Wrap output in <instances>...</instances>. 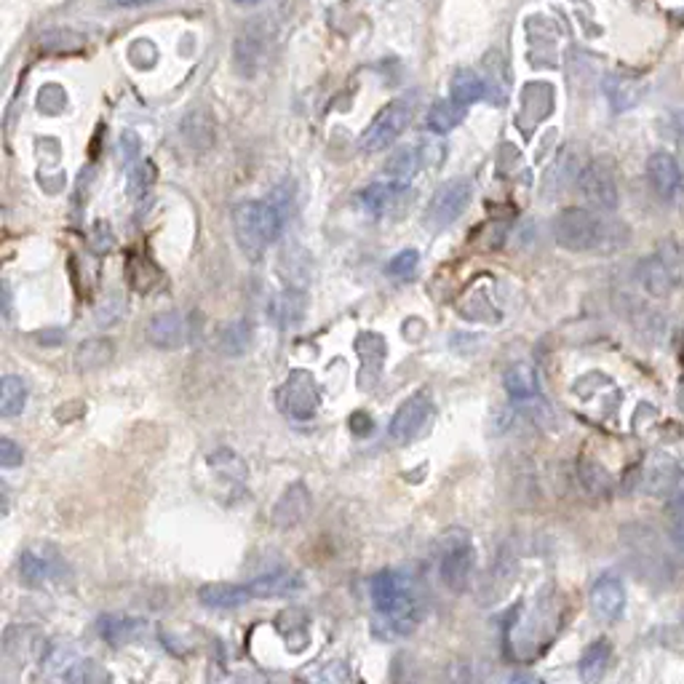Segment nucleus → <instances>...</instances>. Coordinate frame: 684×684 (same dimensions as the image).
Listing matches in <instances>:
<instances>
[{
  "mask_svg": "<svg viewBox=\"0 0 684 684\" xmlns=\"http://www.w3.org/2000/svg\"><path fill=\"white\" fill-rule=\"evenodd\" d=\"M275 628L281 631V636H283L286 647H289L292 652H300L308 647L310 631H308V615H305V613L294 610V620H292V623H289V615H286V613H281V615L275 617Z\"/></svg>",
  "mask_w": 684,
  "mask_h": 684,
  "instance_id": "cd10ccee",
  "label": "nucleus"
},
{
  "mask_svg": "<svg viewBox=\"0 0 684 684\" xmlns=\"http://www.w3.org/2000/svg\"><path fill=\"white\" fill-rule=\"evenodd\" d=\"M660 260L666 262L668 273L677 286H684V246L677 240H666L660 249Z\"/></svg>",
  "mask_w": 684,
  "mask_h": 684,
  "instance_id": "e433bc0d",
  "label": "nucleus"
},
{
  "mask_svg": "<svg viewBox=\"0 0 684 684\" xmlns=\"http://www.w3.org/2000/svg\"><path fill=\"white\" fill-rule=\"evenodd\" d=\"M666 506L677 518H684V471H679L677 481L671 484V489L666 495Z\"/></svg>",
  "mask_w": 684,
  "mask_h": 684,
  "instance_id": "79ce46f5",
  "label": "nucleus"
},
{
  "mask_svg": "<svg viewBox=\"0 0 684 684\" xmlns=\"http://www.w3.org/2000/svg\"><path fill=\"white\" fill-rule=\"evenodd\" d=\"M62 575V556L57 548L33 546L19 556V581L27 588H43L48 581Z\"/></svg>",
  "mask_w": 684,
  "mask_h": 684,
  "instance_id": "9d476101",
  "label": "nucleus"
},
{
  "mask_svg": "<svg viewBox=\"0 0 684 684\" xmlns=\"http://www.w3.org/2000/svg\"><path fill=\"white\" fill-rule=\"evenodd\" d=\"M283 225V208L273 201H246L233 214V228L240 251L249 260H260L278 239Z\"/></svg>",
  "mask_w": 684,
  "mask_h": 684,
  "instance_id": "f03ea898",
  "label": "nucleus"
},
{
  "mask_svg": "<svg viewBox=\"0 0 684 684\" xmlns=\"http://www.w3.org/2000/svg\"><path fill=\"white\" fill-rule=\"evenodd\" d=\"M476 567V550L471 543V535L460 527H452L444 532V550H442V581L449 591H465Z\"/></svg>",
  "mask_w": 684,
  "mask_h": 684,
  "instance_id": "20e7f679",
  "label": "nucleus"
},
{
  "mask_svg": "<svg viewBox=\"0 0 684 684\" xmlns=\"http://www.w3.org/2000/svg\"><path fill=\"white\" fill-rule=\"evenodd\" d=\"M350 428H353V433H356V436H369V433L375 431V422H372V417H369V414L356 411V414L350 417Z\"/></svg>",
  "mask_w": 684,
  "mask_h": 684,
  "instance_id": "37998d69",
  "label": "nucleus"
},
{
  "mask_svg": "<svg viewBox=\"0 0 684 684\" xmlns=\"http://www.w3.org/2000/svg\"><path fill=\"white\" fill-rule=\"evenodd\" d=\"M217 347H219V353L228 356V358H239V356H243V353L251 347V326H249L246 321H230V324L219 332Z\"/></svg>",
  "mask_w": 684,
  "mask_h": 684,
  "instance_id": "c85d7f7f",
  "label": "nucleus"
},
{
  "mask_svg": "<svg viewBox=\"0 0 684 684\" xmlns=\"http://www.w3.org/2000/svg\"><path fill=\"white\" fill-rule=\"evenodd\" d=\"M265 43H268V37L262 33V27L257 25V19L239 35V40H236V62H239V68H251L257 69L260 68V62H262V54H265Z\"/></svg>",
  "mask_w": 684,
  "mask_h": 684,
  "instance_id": "393cba45",
  "label": "nucleus"
},
{
  "mask_svg": "<svg viewBox=\"0 0 684 684\" xmlns=\"http://www.w3.org/2000/svg\"><path fill=\"white\" fill-rule=\"evenodd\" d=\"M294 684H310V682H294Z\"/></svg>",
  "mask_w": 684,
  "mask_h": 684,
  "instance_id": "09e8293b",
  "label": "nucleus"
},
{
  "mask_svg": "<svg viewBox=\"0 0 684 684\" xmlns=\"http://www.w3.org/2000/svg\"><path fill=\"white\" fill-rule=\"evenodd\" d=\"M401 193H404L401 185H393V182H375V185H369V187H364V190L358 193V204L364 206L367 211H372V214H382V211L393 204Z\"/></svg>",
  "mask_w": 684,
  "mask_h": 684,
  "instance_id": "2f4dec72",
  "label": "nucleus"
},
{
  "mask_svg": "<svg viewBox=\"0 0 684 684\" xmlns=\"http://www.w3.org/2000/svg\"><path fill=\"white\" fill-rule=\"evenodd\" d=\"M465 110H468V107H460V104L452 102V100L436 102L431 107L428 118H425V129H431V132H436V134H446V132H452L454 126L463 123Z\"/></svg>",
  "mask_w": 684,
  "mask_h": 684,
  "instance_id": "7c9ffc66",
  "label": "nucleus"
},
{
  "mask_svg": "<svg viewBox=\"0 0 684 684\" xmlns=\"http://www.w3.org/2000/svg\"><path fill=\"white\" fill-rule=\"evenodd\" d=\"M613 660V647L607 639H596L593 645H588L581 657V677L585 684H596L604 679L607 668Z\"/></svg>",
  "mask_w": 684,
  "mask_h": 684,
  "instance_id": "a878e982",
  "label": "nucleus"
},
{
  "mask_svg": "<svg viewBox=\"0 0 684 684\" xmlns=\"http://www.w3.org/2000/svg\"><path fill=\"white\" fill-rule=\"evenodd\" d=\"M369 591L375 610L379 617H385L382 623L388 625V634L407 636L414 631V625L420 623V604L401 575H396L393 570H382L372 578Z\"/></svg>",
  "mask_w": 684,
  "mask_h": 684,
  "instance_id": "f257e3e1",
  "label": "nucleus"
},
{
  "mask_svg": "<svg viewBox=\"0 0 684 684\" xmlns=\"http://www.w3.org/2000/svg\"><path fill=\"white\" fill-rule=\"evenodd\" d=\"M153 179H155V166H153L150 161H144V164H139V166H134V169L129 171L126 187H129V193H132L134 198H142V196L150 190Z\"/></svg>",
  "mask_w": 684,
  "mask_h": 684,
  "instance_id": "58836bf2",
  "label": "nucleus"
},
{
  "mask_svg": "<svg viewBox=\"0 0 684 684\" xmlns=\"http://www.w3.org/2000/svg\"><path fill=\"white\" fill-rule=\"evenodd\" d=\"M27 404V382L16 375H5L0 379V414L16 417Z\"/></svg>",
  "mask_w": 684,
  "mask_h": 684,
  "instance_id": "c756f323",
  "label": "nucleus"
},
{
  "mask_svg": "<svg viewBox=\"0 0 684 684\" xmlns=\"http://www.w3.org/2000/svg\"><path fill=\"white\" fill-rule=\"evenodd\" d=\"M310 489L305 481H294L283 489V495L275 500L273 511H271V521L278 529H292L297 524L305 521V516L310 513Z\"/></svg>",
  "mask_w": 684,
  "mask_h": 684,
  "instance_id": "f8f14e48",
  "label": "nucleus"
},
{
  "mask_svg": "<svg viewBox=\"0 0 684 684\" xmlns=\"http://www.w3.org/2000/svg\"><path fill=\"white\" fill-rule=\"evenodd\" d=\"M356 350L364 361L361 367V375H358V382L361 388H372L379 377V369H382V361L388 356V345H385V337H379L377 332H364L358 335L356 340Z\"/></svg>",
  "mask_w": 684,
  "mask_h": 684,
  "instance_id": "dca6fc26",
  "label": "nucleus"
},
{
  "mask_svg": "<svg viewBox=\"0 0 684 684\" xmlns=\"http://www.w3.org/2000/svg\"><path fill=\"white\" fill-rule=\"evenodd\" d=\"M110 674L104 671L97 660H78L72 668H68L65 684H107Z\"/></svg>",
  "mask_w": 684,
  "mask_h": 684,
  "instance_id": "f704fd0d",
  "label": "nucleus"
},
{
  "mask_svg": "<svg viewBox=\"0 0 684 684\" xmlns=\"http://www.w3.org/2000/svg\"><path fill=\"white\" fill-rule=\"evenodd\" d=\"M310 684H350V668L342 660H329L315 668H310Z\"/></svg>",
  "mask_w": 684,
  "mask_h": 684,
  "instance_id": "c9c22d12",
  "label": "nucleus"
},
{
  "mask_svg": "<svg viewBox=\"0 0 684 684\" xmlns=\"http://www.w3.org/2000/svg\"><path fill=\"white\" fill-rule=\"evenodd\" d=\"M254 599L249 585L239 582H206L198 588V602L208 610H236Z\"/></svg>",
  "mask_w": 684,
  "mask_h": 684,
  "instance_id": "4468645a",
  "label": "nucleus"
},
{
  "mask_svg": "<svg viewBox=\"0 0 684 684\" xmlns=\"http://www.w3.org/2000/svg\"><path fill=\"white\" fill-rule=\"evenodd\" d=\"M115 5L121 8H137V5H147V3H155V0H112Z\"/></svg>",
  "mask_w": 684,
  "mask_h": 684,
  "instance_id": "49530a36",
  "label": "nucleus"
},
{
  "mask_svg": "<svg viewBox=\"0 0 684 684\" xmlns=\"http://www.w3.org/2000/svg\"><path fill=\"white\" fill-rule=\"evenodd\" d=\"M503 385L508 390V396L516 401H527L540 396V377L532 364H513L503 375Z\"/></svg>",
  "mask_w": 684,
  "mask_h": 684,
  "instance_id": "5701e85b",
  "label": "nucleus"
},
{
  "mask_svg": "<svg viewBox=\"0 0 684 684\" xmlns=\"http://www.w3.org/2000/svg\"><path fill=\"white\" fill-rule=\"evenodd\" d=\"M682 623H684V615H682Z\"/></svg>",
  "mask_w": 684,
  "mask_h": 684,
  "instance_id": "8fccbe9b",
  "label": "nucleus"
},
{
  "mask_svg": "<svg viewBox=\"0 0 684 684\" xmlns=\"http://www.w3.org/2000/svg\"><path fill=\"white\" fill-rule=\"evenodd\" d=\"M110 358H112V345H110V340H86L75 350V364L80 369L104 367Z\"/></svg>",
  "mask_w": 684,
  "mask_h": 684,
  "instance_id": "72a5a7b5",
  "label": "nucleus"
},
{
  "mask_svg": "<svg viewBox=\"0 0 684 684\" xmlns=\"http://www.w3.org/2000/svg\"><path fill=\"white\" fill-rule=\"evenodd\" d=\"M100 636L104 642H110L112 647L118 645H126V642H134L142 636L144 631V623L139 617H129V615H102L100 617Z\"/></svg>",
  "mask_w": 684,
  "mask_h": 684,
  "instance_id": "b1692460",
  "label": "nucleus"
},
{
  "mask_svg": "<svg viewBox=\"0 0 684 684\" xmlns=\"http://www.w3.org/2000/svg\"><path fill=\"white\" fill-rule=\"evenodd\" d=\"M321 388L315 382V377L305 372V369H294L289 372L286 382L278 388L275 393V404L292 420H310L318 407H321Z\"/></svg>",
  "mask_w": 684,
  "mask_h": 684,
  "instance_id": "39448f33",
  "label": "nucleus"
},
{
  "mask_svg": "<svg viewBox=\"0 0 684 684\" xmlns=\"http://www.w3.org/2000/svg\"><path fill=\"white\" fill-rule=\"evenodd\" d=\"M147 340L153 342L155 347H161V350H171V347L185 345V340H187L185 315L176 313V310H166V313L153 315V321L147 326Z\"/></svg>",
  "mask_w": 684,
  "mask_h": 684,
  "instance_id": "2eb2a0df",
  "label": "nucleus"
},
{
  "mask_svg": "<svg viewBox=\"0 0 684 684\" xmlns=\"http://www.w3.org/2000/svg\"><path fill=\"white\" fill-rule=\"evenodd\" d=\"M385 171H388V182L407 187L410 179L414 176V171H417V153H414L411 147H404V150L393 153V155L388 158Z\"/></svg>",
  "mask_w": 684,
  "mask_h": 684,
  "instance_id": "473e14b6",
  "label": "nucleus"
},
{
  "mask_svg": "<svg viewBox=\"0 0 684 684\" xmlns=\"http://www.w3.org/2000/svg\"><path fill=\"white\" fill-rule=\"evenodd\" d=\"M481 100H492L489 83L474 69H457L452 78V102L460 107H471Z\"/></svg>",
  "mask_w": 684,
  "mask_h": 684,
  "instance_id": "412c9836",
  "label": "nucleus"
},
{
  "mask_svg": "<svg viewBox=\"0 0 684 684\" xmlns=\"http://www.w3.org/2000/svg\"><path fill=\"white\" fill-rule=\"evenodd\" d=\"M417 262H420V254L414 249H404L399 251L390 262H388V273L396 275V278H410L417 271Z\"/></svg>",
  "mask_w": 684,
  "mask_h": 684,
  "instance_id": "ea45409f",
  "label": "nucleus"
},
{
  "mask_svg": "<svg viewBox=\"0 0 684 684\" xmlns=\"http://www.w3.org/2000/svg\"><path fill=\"white\" fill-rule=\"evenodd\" d=\"M639 281L652 297H666L677 286L671 273H668V268H666V262L660 260V254H652L639 265Z\"/></svg>",
  "mask_w": 684,
  "mask_h": 684,
  "instance_id": "bb28decb",
  "label": "nucleus"
},
{
  "mask_svg": "<svg viewBox=\"0 0 684 684\" xmlns=\"http://www.w3.org/2000/svg\"><path fill=\"white\" fill-rule=\"evenodd\" d=\"M471 182L468 179H449L444 182L436 193H433V198H431V204H428V211H425V222L431 225V228H446V225H452L454 219H460V214L465 211V206L471 204Z\"/></svg>",
  "mask_w": 684,
  "mask_h": 684,
  "instance_id": "1a4fd4ad",
  "label": "nucleus"
},
{
  "mask_svg": "<svg viewBox=\"0 0 684 684\" xmlns=\"http://www.w3.org/2000/svg\"><path fill=\"white\" fill-rule=\"evenodd\" d=\"M578 187H581L582 198L591 206H596L599 211H615L620 204V190H617L615 169L610 161L599 158L591 161L578 176Z\"/></svg>",
  "mask_w": 684,
  "mask_h": 684,
  "instance_id": "6e6552de",
  "label": "nucleus"
},
{
  "mask_svg": "<svg viewBox=\"0 0 684 684\" xmlns=\"http://www.w3.org/2000/svg\"><path fill=\"white\" fill-rule=\"evenodd\" d=\"M553 239L570 251H596L607 243V225L588 208H564L553 219Z\"/></svg>",
  "mask_w": 684,
  "mask_h": 684,
  "instance_id": "7ed1b4c3",
  "label": "nucleus"
},
{
  "mask_svg": "<svg viewBox=\"0 0 684 684\" xmlns=\"http://www.w3.org/2000/svg\"><path fill=\"white\" fill-rule=\"evenodd\" d=\"M22 463H25L22 446L16 444V442H11V439H0V465L3 468H16Z\"/></svg>",
  "mask_w": 684,
  "mask_h": 684,
  "instance_id": "a19ab883",
  "label": "nucleus"
},
{
  "mask_svg": "<svg viewBox=\"0 0 684 684\" xmlns=\"http://www.w3.org/2000/svg\"><path fill=\"white\" fill-rule=\"evenodd\" d=\"M591 610L604 620H617L625 610V588L615 575H602L591 585Z\"/></svg>",
  "mask_w": 684,
  "mask_h": 684,
  "instance_id": "ddd939ff",
  "label": "nucleus"
},
{
  "mask_svg": "<svg viewBox=\"0 0 684 684\" xmlns=\"http://www.w3.org/2000/svg\"><path fill=\"white\" fill-rule=\"evenodd\" d=\"M647 182H650L652 193L663 201L671 204L682 196L684 174L679 161L671 153H652L647 161Z\"/></svg>",
  "mask_w": 684,
  "mask_h": 684,
  "instance_id": "9b49d317",
  "label": "nucleus"
},
{
  "mask_svg": "<svg viewBox=\"0 0 684 684\" xmlns=\"http://www.w3.org/2000/svg\"><path fill=\"white\" fill-rule=\"evenodd\" d=\"M236 3H257V0H236Z\"/></svg>",
  "mask_w": 684,
  "mask_h": 684,
  "instance_id": "de8ad7c7",
  "label": "nucleus"
},
{
  "mask_svg": "<svg viewBox=\"0 0 684 684\" xmlns=\"http://www.w3.org/2000/svg\"><path fill=\"white\" fill-rule=\"evenodd\" d=\"M604 94H607V100H610L615 112H625V110H634L636 104L642 102L645 83L634 80V78H623V75H610L604 80Z\"/></svg>",
  "mask_w": 684,
  "mask_h": 684,
  "instance_id": "4be33fe9",
  "label": "nucleus"
},
{
  "mask_svg": "<svg viewBox=\"0 0 684 684\" xmlns=\"http://www.w3.org/2000/svg\"><path fill=\"white\" fill-rule=\"evenodd\" d=\"M581 481L591 495H604V492L613 486L607 471H604L602 465H596V463H588V460L581 463Z\"/></svg>",
  "mask_w": 684,
  "mask_h": 684,
  "instance_id": "4c0bfd02",
  "label": "nucleus"
},
{
  "mask_svg": "<svg viewBox=\"0 0 684 684\" xmlns=\"http://www.w3.org/2000/svg\"><path fill=\"white\" fill-rule=\"evenodd\" d=\"M206 463H208V468H211L214 479L225 481V484H228L230 489H236V492L243 489L246 476H249V468H246L243 457L236 454L233 449H217V452L208 454Z\"/></svg>",
  "mask_w": 684,
  "mask_h": 684,
  "instance_id": "f3484780",
  "label": "nucleus"
},
{
  "mask_svg": "<svg viewBox=\"0 0 684 684\" xmlns=\"http://www.w3.org/2000/svg\"><path fill=\"white\" fill-rule=\"evenodd\" d=\"M411 100H396L390 102L375 121L364 129V134L358 139V147L364 153H379V150H388L396 139L401 137L411 123Z\"/></svg>",
  "mask_w": 684,
  "mask_h": 684,
  "instance_id": "423d86ee",
  "label": "nucleus"
},
{
  "mask_svg": "<svg viewBox=\"0 0 684 684\" xmlns=\"http://www.w3.org/2000/svg\"><path fill=\"white\" fill-rule=\"evenodd\" d=\"M305 310H308L305 294H300V292H294V289H286V292L275 294L268 313H271V321H273L275 326L292 329V326L303 324Z\"/></svg>",
  "mask_w": 684,
  "mask_h": 684,
  "instance_id": "aec40b11",
  "label": "nucleus"
},
{
  "mask_svg": "<svg viewBox=\"0 0 684 684\" xmlns=\"http://www.w3.org/2000/svg\"><path fill=\"white\" fill-rule=\"evenodd\" d=\"M677 476H679V468H677L674 457L652 454L645 471H642V486L647 489V495H668Z\"/></svg>",
  "mask_w": 684,
  "mask_h": 684,
  "instance_id": "6ab92c4d",
  "label": "nucleus"
},
{
  "mask_svg": "<svg viewBox=\"0 0 684 684\" xmlns=\"http://www.w3.org/2000/svg\"><path fill=\"white\" fill-rule=\"evenodd\" d=\"M671 543H674V548L679 553H684V518H677V524L671 529Z\"/></svg>",
  "mask_w": 684,
  "mask_h": 684,
  "instance_id": "c03bdc74",
  "label": "nucleus"
},
{
  "mask_svg": "<svg viewBox=\"0 0 684 684\" xmlns=\"http://www.w3.org/2000/svg\"><path fill=\"white\" fill-rule=\"evenodd\" d=\"M431 417H433V396H431V390L411 393L410 399L396 410L390 425H388L390 442H396V444H410V442H414L425 431V425L431 422Z\"/></svg>",
  "mask_w": 684,
  "mask_h": 684,
  "instance_id": "0eeeda50",
  "label": "nucleus"
},
{
  "mask_svg": "<svg viewBox=\"0 0 684 684\" xmlns=\"http://www.w3.org/2000/svg\"><path fill=\"white\" fill-rule=\"evenodd\" d=\"M303 585H305L303 575L289 572V570L268 572V575H260V578H254V581L249 582L254 599H278V596H289V593H297Z\"/></svg>",
  "mask_w": 684,
  "mask_h": 684,
  "instance_id": "a211bd4d",
  "label": "nucleus"
},
{
  "mask_svg": "<svg viewBox=\"0 0 684 684\" xmlns=\"http://www.w3.org/2000/svg\"><path fill=\"white\" fill-rule=\"evenodd\" d=\"M508 684H543L538 677H532V674H513Z\"/></svg>",
  "mask_w": 684,
  "mask_h": 684,
  "instance_id": "a18cd8bd",
  "label": "nucleus"
}]
</instances>
